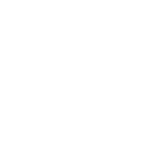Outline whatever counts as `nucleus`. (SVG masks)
Here are the masks:
<instances>
[]
</instances>
